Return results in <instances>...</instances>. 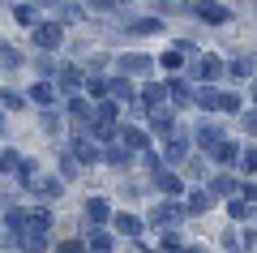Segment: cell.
Instances as JSON below:
<instances>
[{
    "label": "cell",
    "mask_w": 257,
    "mask_h": 253,
    "mask_svg": "<svg viewBox=\"0 0 257 253\" xmlns=\"http://www.w3.org/2000/svg\"><path fill=\"white\" fill-rule=\"evenodd\" d=\"M223 73V60L219 56H202V60H197V69H193V77H206V81H214Z\"/></svg>",
    "instance_id": "obj_1"
},
{
    "label": "cell",
    "mask_w": 257,
    "mask_h": 253,
    "mask_svg": "<svg viewBox=\"0 0 257 253\" xmlns=\"http://www.w3.org/2000/svg\"><path fill=\"white\" fill-rule=\"evenodd\" d=\"M35 43H39V47H56V43H60V26H39Z\"/></svg>",
    "instance_id": "obj_2"
},
{
    "label": "cell",
    "mask_w": 257,
    "mask_h": 253,
    "mask_svg": "<svg viewBox=\"0 0 257 253\" xmlns=\"http://www.w3.org/2000/svg\"><path fill=\"white\" fill-rule=\"evenodd\" d=\"M86 215H90V223H103V219H107V202L90 198V202H86Z\"/></svg>",
    "instance_id": "obj_3"
},
{
    "label": "cell",
    "mask_w": 257,
    "mask_h": 253,
    "mask_svg": "<svg viewBox=\"0 0 257 253\" xmlns=\"http://www.w3.org/2000/svg\"><path fill=\"white\" fill-rule=\"evenodd\" d=\"M120 69H124V73H128V69H133V73H146V69H150V56H124Z\"/></svg>",
    "instance_id": "obj_4"
},
{
    "label": "cell",
    "mask_w": 257,
    "mask_h": 253,
    "mask_svg": "<svg viewBox=\"0 0 257 253\" xmlns=\"http://www.w3.org/2000/svg\"><path fill=\"white\" fill-rule=\"evenodd\" d=\"M176 219H180V206H172V202L155 210V223H176Z\"/></svg>",
    "instance_id": "obj_5"
},
{
    "label": "cell",
    "mask_w": 257,
    "mask_h": 253,
    "mask_svg": "<svg viewBox=\"0 0 257 253\" xmlns=\"http://www.w3.org/2000/svg\"><path fill=\"white\" fill-rule=\"evenodd\" d=\"M116 227H120L124 236H138V232H142V219H133V215H120V219H116Z\"/></svg>",
    "instance_id": "obj_6"
},
{
    "label": "cell",
    "mask_w": 257,
    "mask_h": 253,
    "mask_svg": "<svg viewBox=\"0 0 257 253\" xmlns=\"http://www.w3.org/2000/svg\"><path fill=\"white\" fill-rule=\"evenodd\" d=\"M206 206H210V193H189V210L193 215H202Z\"/></svg>",
    "instance_id": "obj_7"
},
{
    "label": "cell",
    "mask_w": 257,
    "mask_h": 253,
    "mask_svg": "<svg viewBox=\"0 0 257 253\" xmlns=\"http://www.w3.org/2000/svg\"><path fill=\"white\" fill-rule=\"evenodd\" d=\"M142 99H146L150 108H163V86H146V91H142Z\"/></svg>",
    "instance_id": "obj_8"
},
{
    "label": "cell",
    "mask_w": 257,
    "mask_h": 253,
    "mask_svg": "<svg viewBox=\"0 0 257 253\" xmlns=\"http://www.w3.org/2000/svg\"><path fill=\"white\" fill-rule=\"evenodd\" d=\"M159 189H163V193H180V181L167 176V172H159Z\"/></svg>",
    "instance_id": "obj_9"
},
{
    "label": "cell",
    "mask_w": 257,
    "mask_h": 253,
    "mask_svg": "<svg viewBox=\"0 0 257 253\" xmlns=\"http://www.w3.org/2000/svg\"><path fill=\"white\" fill-rule=\"evenodd\" d=\"M90 253H111V236H94V240H90Z\"/></svg>",
    "instance_id": "obj_10"
},
{
    "label": "cell",
    "mask_w": 257,
    "mask_h": 253,
    "mask_svg": "<svg viewBox=\"0 0 257 253\" xmlns=\"http://www.w3.org/2000/svg\"><path fill=\"white\" fill-rule=\"evenodd\" d=\"M111 91H116V95H120V99H133V86H128V81H124V77H116V81H111Z\"/></svg>",
    "instance_id": "obj_11"
},
{
    "label": "cell",
    "mask_w": 257,
    "mask_h": 253,
    "mask_svg": "<svg viewBox=\"0 0 257 253\" xmlns=\"http://www.w3.org/2000/svg\"><path fill=\"white\" fill-rule=\"evenodd\" d=\"M30 99H35V103H52V86H35Z\"/></svg>",
    "instance_id": "obj_12"
},
{
    "label": "cell",
    "mask_w": 257,
    "mask_h": 253,
    "mask_svg": "<svg viewBox=\"0 0 257 253\" xmlns=\"http://www.w3.org/2000/svg\"><path fill=\"white\" fill-rule=\"evenodd\" d=\"M219 112H240V99H236V95H223V99H219Z\"/></svg>",
    "instance_id": "obj_13"
},
{
    "label": "cell",
    "mask_w": 257,
    "mask_h": 253,
    "mask_svg": "<svg viewBox=\"0 0 257 253\" xmlns=\"http://www.w3.org/2000/svg\"><path fill=\"white\" fill-rule=\"evenodd\" d=\"M248 73H253V64H248V60H236V64H231V77H248Z\"/></svg>",
    "instance_id": "obj_14"
},
{
    "label": "cell",
    "mask_w": 257,
    "mask_h": 253,
    "mask_svg": "<svg viewBox=\"0 0 257 253\" xmlns=\"http://www.w3.org/2000/svg\"><path fill=\"white\" fill-rule=\"evenodd\" d=\"M227 210H231V219H244V215H248V206H244V202H231Z\"/></svg>",
    "instance_id": "obj_15"
},
{
    "label": "cell",
    "mask_w": 257,
    "mask_h": 253,
    "mask_svg": "<svg viewBox=\"0 0 257 253\" xmlns=\"http://www.w3.org/2000/svg\"><path fill=\"white\" fill-rule=\"evenodd\" d=\"M244 129H248V133L257 137V112H244Z\"/></svg>",
    "instance_id": "obj_16"
},
{
    "label": "cell",
    "mask_w": 257,
    "mask_h": 253,
    "mask_svg": "<svg viewBox=\"0 0 257 253\" xmlns=\"http://www.w3.org/2000/svg\"><path fill=\"white\" fill-rule=\"evenodd\" d=\"M244 172H257V150H248V154H244Z\"/></svg>",
    "instance_id": "obj_17"
},
{
    "label": "cell",
    "mask_w": 257,
    "mask_h": 253,
    "mask_svg": "<svg viewBox=\"0 0 257 253\" xmlns=\"http://www.w3.org/2000/svg\"><path fill=\"white\" fill-rule=\"evenodd\" d=\"M60 253H82V244H77V240H64V244H60Z\"/></svg>",
    "instance_id": "obj_18"
},
{
    "label": "cell",
    "mask_w": 257,
    "mask_h": 253,
    "mask_svg": "<svg viewBox=\"0 0 257 253\" xmlns=\"http://www.w3.org/2000/svg\"><path fill=\"white\" fill-rule=\"evenodd\" d=\"M13 163H18V159H13V154H0V172H9Z\"/></svg>",
    "instance_id": "obj_19"
},
{
    "label": "cell",
    "mask_w": 257,
    "mask_h": 253,
    "mask_svg": "<svg viewBox=\"0 0 257 253\" xmlns=\"http://www.w3.org/2000/svg\"><path fill=\"white\" fill-rule=\"evenodd\" d=\"M244 198H253V202H257V185H244Z\"/></svg>",
    "instance_id": "obj_20"
},
{
    "label": "cell",
    "mask_w": 257,
    "mask_h": 253,
    "mask_svg": "<svg viewBox=\"0 0 257 253\" xmlns=\"http://www.w3.org/2000/svg\"><path fill=\"white\" fill-rule=\"evenodd\" d=\"M253 99H257V86H253Z\"/></svg>",
    "instance_id": "obj_21"
}]
</instances>
